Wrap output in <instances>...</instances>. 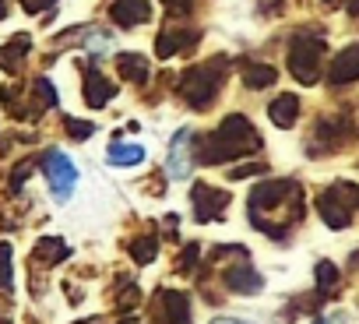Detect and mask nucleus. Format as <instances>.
I'll return each instance as SVG.
<instances>
[{
	"label": "nucleus",
	"instance_id": "nucleus-1",
	"mask_svg": "<svg viewBox=\"0 0 359 324\" xmlns=\"http://www.w3.org/2000/svg\"><path fill=\"white\" fill-rule=\"evenodd\" d=\"M222 67H226V60L219 57V60H212L205 67H191L184 74V85H180V88H184V95H187L191 106H208L212 102V95L222 85Z\"/></svg>",
	"mask_w": 359,
	"mask_h": 324
},
{
	"label": "nucleus",
	"instance_id": "nucleus-2",
	"mask_svg": "<svg viewBox=\"0 0 359 324\" xmlns=\"http://www.w3.org/2000/svg\"><path fill=\"white\" fill-rule=\"evenodd\" d=\"M219 148H208V162H215V158H233V155H240V151H247V148H254L257 144V134H250V127H247V120L243 116H229L226 123H222V130L212 137Z\"/></svg>",
	"mask_w": 359,
	"mask_h": 324
},
{
	"label": "nucleus",
	"instance_id": "nucleus-3",
	"mask_svg": "<svg viewBox=\"0 0 359 324\" xmlns=\"http://www.w3.org/2000/svg\"><path fill=\"white\" fill-rule=\"evenodd\" d=\"M43 170L50 177V187H53V198L57 201H67L74 194V184H78V170H74V162L64 155V151H50L46 162H43Z\"/></svg>",
	"mask_w": 359,
	"mask_h": 324
},
{
	"label": "nucleus",
	"instance_id": "nucleus-4",
	"mask_svg": "<svg viewBox=\"0 0 359 324\" xmlns=\"http://www.w3.org/2000/svg\"><path fill=\"white\" fill-rule=\"evenodd\" d=\"M191 141H194V130H176L172 134V144H169V162L165 170L172 180H187L191 177Z\"/></svg>",
	"mask_w": 359,
	"mask_h": 324
},
{
	"label": "nucleus",
	"instance_id": "nucleus-5",
	"mask_svg": "<svg viewBox=\"0 0 359 324\" xmlns=\"http://www.w3.org/2000/svg\"><path fill=\"white\" fill-rule=\"evenodd\" d=\"M317 60H320V43H296L292 53H289V67L299 81H317Z\"/></svg>",
	"mask_w": 359,
	"mask_h": 324
},
{
	"label": "nucleus",
	"instance_id": "nucleus-6",
	"mask_svg": "<svg viewBox=\"0 0 359 324\" xmlns=\"http://www.w3.org/2000/svg\"><path fill=\"white\" fill-rule=\"evenodd\" d=\"M151 18V8H148V0H116L113 4V22L130 29V25H141Z\"/></svg>",
	"mask_w": 359,
	"mask_h": 324
},
{
	"label": "nucleus",
	"instance_id": "nucleus-7",
	"mask_svg": "<svg viewBox=\"0 0 359 324\" xmlns=\"http://www.w3.org/2000/svg\"><path fill=\"white\" fill-rule=\"evenodd\" d=\"M194 39H198V32H194V29H176V25H172V29H162V36H158V46H155V50H158V57L165 60V57H176L180 50H187Z\"/></svg>",
	"mask_w": 359,
	"mask_h": 324
},
{
	"label": "nucleus",
	"instance_id": "nucleus-8",
	"mask_svg": "<svg viewBox=\"0 0 359 324\" xmlns=\"http://www.w3.org/2000/svg\"><path fill=\"white\" fill-rule=\"evenodd\" d=\"M85 95H88L92 106H106V99L113 95V81H106L95 67H88L85 71Z\"/></svg>",
	"mask_w": 359,
	"mask_h": 324
},
{
	"label": "nucleus",
	"instance_id": "nucleus-9",
	"mask_svg": "<svg viewBox=\"0 0 359 324\" xmlns=\"http://www.w3.org/2000/svg\"><path fill=\"white\" fill-rule=\"evenodd\" d=\"M144 162V148L141 144H109V166H141Z\"/></svg>",
	"mask_w": 359,
	"mask_h": 324
},
{
	"label": "nucleus",
	"instance_id": "nucleus-10",
	"mask_svg": "<svg viewBox=\"0 0 359 324\" xmlns=\"http://www.w3.org/2000/svg\"><path fill=\"white\" fill-rule=\"evenodd\" d=\"M331 78H334V81L359 78V46H348V50L338 53V60H334V74H331Z\"/></svg>",
	"mask_w": 359,
	"mask_h": 324
},
{
	"label": "nucleus",
	"instance_id": "nucleus-11",
	"mask_svg": "<svg viewBox=\"0 0 359 324\" xmlns=\"http://www.w3.org/2000/svg\"><path fill=\"white\" fill-rule=\"evenodd\" d=\"M116 67H120L127 78H134V81H144V78H148V60H144L141 53H120V57H116Z\"/></svg>",
	"mask_w": 359,
	"mask_h": 324
},
{
	"label": "nucleus",
	"instance_id": "nucleus-12",
	"mask_svg": "<svg viewBox=\"0 0 359 324\" xmlns=\"http://www.w3.org/2000/svg\"><path fill=\"white\" fill-rule=\"evenodd\" d=\"M296 109H299V102H296V95H282L278 102H271V120L278 123V127H289L292 120H296Z\"/></svg>",
	"mask_w": 359,
	"mask_h": 324
},
{
	"label": "nucleus",
	"instance_id": "nucleus-13",
	"mask_svg": "<svg viewBox=\"0 0 359 324\" xmlns=\"http://www.w3.org/2000/svg\"><path fill=\"white\" fill-rule=\"evenodd\" d=\"M29 43H32L29 36H15V39H11V46H4V50H0V64H8V67L15 71V67H18V57L29 50Z\"/></svg>",
	"mask_w": 359,
	"mask_h": 324
},
{
	"label": "nucleus",
	"instance_id": "nucleus-14",
	"mask_svg": "<svg viewBox=\"0 0 359 324\" xmlns=\"http://www.w3.org/2000/svg\"><path fill=\"white\" fill-rule=\"evenodd\" d=\"M271 81H275V67H268V64H257V67L247 71V85H250V88H264V85H271Z\"/></svg>",
	"mask_w": 359,
	"mask_h": 324
},
{
	"label": "nucleus",
	"instance_id": "nucleus-15",
	"mask_svg": "<svg viewBox=\"0 0 359 324\" xmlns=\"http://www.w3.org/2000/svg\"><path fill=\"white\" fill-rule=\"evenodd\" d=\"M162 4H165V8H169L176 18H184V15L191 11V4H194V0H162Z\"/></svg>",
	"mask_w": 359,
	"mask_h": 324
},
{
	"label": "nucleus",
	"instance_id": "nucleus-16",
	"mask_svg": "<svg viewBox=\"0 0 359 324\" xmlns=\"http://www.w3.org/2000/svg\"><path fill=\"white\" fill-rule=\"evenodd\" d=\"M53 4V0H22V8L29 11V15H39V11H46Z\"/></svg>",
	"mask_w": 359,
	"mask_h": 324
},
{
	"label": "nucleus",
	"instance_id": "nucleus-17",
	"mask_svg": "<svg viewBox=\"0 0 359 324\" xmlns=\"http://www.w3.org/2000/svg\"><path fill=\"white\" fill-rule=\"evenodd\" d=\"M212 324H250V320H243V317H219V320H212Z\"/></svg>",
	"mask_w": 359,
	"mask_h": 324
},
{
	"label": "nucleus",
	"instance_id": "nucleus-18",
	"mask_svg": "<svg viewBox=\"0 0 359 324\" xmlns=\"http://www.w3.org/2000/svg\"><path fill=\"white\" fill-rule=\"evenodd\" d=\"M127 324H134V320H127Z\"/></svg>",
	"mask_w": 359,
	"mask_h": 324
}]
</instances>
